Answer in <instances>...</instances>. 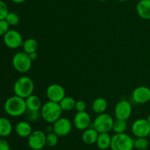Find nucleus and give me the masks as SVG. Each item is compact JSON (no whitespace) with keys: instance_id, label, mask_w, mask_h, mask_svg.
<instances>
[{"instance_id":"nucleus-1","label":"nucleus","mask_w":150,"mask_h":150,"mask_svg":"<svg viewBox=\"0 0 150 150\" xmlns=\"http://www.w3.org/2000/svg\"><path fill=\"white\" fill-rule=\"evenodd\" d=\"M4 110L7 115L18 117L25 114L27 110L25 99L15 95L10 97L4 104Z\"/></svg>"},{"instance_id":"nucleus-2","label":"nucleus","mask_w":150,"mask_h":150,"mask_svg":"<svg viewBox=\"0 0 150 150\" xmlns=\"http://www.w3.org/2000/svg\"><path fill=\"white\" fill-rule=\"evenodd\" d=\"M62 110L59 103L48 101L44 103L40 109V114L42 119L45 122L54 124L56 121L61 117Z\"/></svg>"},{"instance_id":"nucleus-3","label":"nucleus","mask_w":150,"mask_h":150,"mask_svg":"<svg viewBox=\"0 0 150 150\" xmlns=\"http://www.w3.org/2000/svg\"><path fill=\"white\" fill-rule=\"evenodd\" d=\"M35 90V84L30 77L23 76L19 77L13 86V91L15 95L23 99H26L28 96L33 94Z\"/></svg>"},{"instance_id":"nucleus-4","label":"nucleus","mask_w":150,"mask_h":150,"mask_svg":"<svg viewBox=\"0 0 150 150\" xmlns=\"http://www.w3.org/2000/svg\"><path fill=\"white\" fill-rule=\"evenodd\" d=\"M110 148L111 150H133L134 148V139L125 132L115 134L112 136Z\"/></svg>"},{"instance_id":"nucleus-5","label":"nucleus","mask_w":150,"mask_h":150,"mask_svg":"<svg viewBox=\"0 0 150 150\" xmlns=\"http://www.w3.org/2000/svg\"><path fill=\"white\" fill-rule=\"evenodd\" d=\"M32 62L29 54L25 51H19L14 54L12 59L13 66L18 72L24 74L29 71L32 67Z\"/></svg>"},{"instance_id":"nucleus-6","label":"nucleus","mask_w":150,"mask_h":150,"mask_svg":"<svg viewBox=\"0 0 150 150\" xmlns=\"http://www.w3.org/2000/svg\"><path fill=\"white\" fill-rule=\"evenodd\" d=\"M114 120L112 116L108 113L98 114L92 123V127L95 128L99 133L109 132L112 130Z\"/></svg>"},{"instance_id":"nucleus-7","label":"nucleus","mask_w":150,"mask_h":150,"mask_svg":"<svg viewBox=\"0 0 150 150\" xmlns=\"http://www.w3.org/2000/svg\"><path fill=\"white\" fill-rule=\"evenodd\" d=\"M28 145L33 150H41L46 145V134L42 130L32 131L28 137Z\"/></svg>"},{"instance_id":"nucleus-8","label":"nucleus","mask_w":150,"mask_h":150,"mask_svg":"<svg viewBox=\"0 0 150 150\" xmlns=\"http://www.w3.org/2000/svg\"><path fill=\"white\" fill-rule=\"evenodd\" d=\"M131 132L136 138H146L150 133V124L147 119H136L132 124Z\"/></svg>"},{"instance_id":"nucleus-9","label":"nucleus","mask_w":150,"mask_h":150,"mask_svg":"<svg viewBox=\"0 0 150 150\" xmlns=\"http://www.w3.org/2000/svg\"><path fill=\"white\" fill-rule=\"evenodd\" d=\"M3 41L6 46L12 49L19 48L23 43L21 34L15 29H10L3 36Z\"/></svg>"},{"instance_id":"nucleus-10","label":"nucleus","mask_w":150,"mask_h":150,"mask_svg":"<svg viewBox=\"0 0 150 150\" xmlns=\"http://www.w3.org/2000/svg\"><path fill=\"white\" fill-rule=\"evenodd\" d=\"M132 114V105L127 99H122L117 102L114 108V116L117 119L127 121Z\"/></svg>"},{"instance_id":"nucleus-11","label":"nucleus","mask_w":150,"mask_h":150,"mask_svg":"<svg viewBox=\"0 0 150 150\" xmlns=\"http://www.w3.org/2000/svg\"><path fill=\"white\" fill-rule=\"evenodd\" d=\"M54 132L58 136H66L71 132L73 124L67 118L60 117L53 124Z\"/></svg>"},{"instance_id":"nucleus-12","label":"nucleus","mask_w":150,"mask_h":150,"mask_svg":"<svg viewBox=\"0 0 150 150\" xmlns=\"http://www.w3.org/2000/svg\"><path fill=\"white\" fill-rule=\"evenodd\" d=\"M46 96L48 100L59 103L65 96V90L59 84H51L47 88Z\"/></svg>"},{"instance_id":"nucleus-13","label":"nucleus","mask_w":150,"mask_h":150,"mask_svg":"<svg viewBox=\"0 0 150 150\" xmlns=\"http://www.w3.org/2000/svg\"><path fill=\"white\" fill-rule=\"evenodd\" d=\"M92 119L87 112H77L73 119V125L79 130H85L90 127Z\"/></svg>"},{"instance_id":"nucleus-14","label":"nucleus","mask_w":150,"mask_h":150,"mask_svg":"<svg viewBox=\"0 0 150 150\" xmlns=\"http://www.w3.org/2000/svg\"><path fill=\"white\" fill-rule=\"evenodd\" d=\"M132 99L137 104H145L150 101V88L146 86H139L132 94Z\"/></svg>"},{"instance_id":"nucleus-15","label":"nucleus","mask_w":150,"mask_h":150,"mask_svg":"<svg viewBox=\"0 0 150 150\" xmlns=\"http://www.w3.org/2000/svg\"><path fill=\"white\" fill-rule=\"evenodd\" d=\"M136 12L142 19L150 20V0H140L136 5Z\"/></svg>"},{"instance_id":"nucleus-16","label":"nucleus","mask_w":150,"mask_h":150,"mask_svg":"<svg viewBox=\"0 0 150 150\" xmlns=\"http://www.w3.org/2000/svg\"><path fill=\"white\" fill-rule=\"evenodd\" d=\"M15 131L18 136L28 138L32 132V128L29 121H21L15 126Z\"/></svg>"},{"instance_id":"nucleus-17","label":"nucleus","mask_w":150,"mask_h":150,"mask_svg":"<svg viewBox=\"0 0 150 150\" xmlns=\"http://www.w3.org/2000/svg\"><path fill=\"white\" fill-rule=\"evenodd\" d=\"M98 135H99V132L95 128L92 126L89 127L83 130V134H82V140L86 144L92 145V144H96Z\"/></svg>"},{"instance_id":"nucleus-18","label":"nucleus","mask_w":150,"mask_h":150,"mask_svg":"<svg viewBox=\"0 0 150 150\" xmlns=\"http://www.w3.org/2000/svg\"><path fill=\"white\" fill-rule=\"evenodd\" d=\"M112 137L108 132L99 133L96 141V145L100 149L105 150L111 147Z\"/></svg>"},{"instance_id":"nucleus-19","label":"nucleus","mask_w":150,"mask_h":150,"mask_svg":"<svg viewBox=\"0 0 150 150\" xmlns=\"http://www.w3.org/2000/svg\"><path fill=\"white\" fill-rule=\"evenodd\" d=\"M26 104V108L29 110H40L42 107L41 100L38 96L32 94L27 98L25 99Z\"/></svg>"},{"instance_id":"nucleus-20","label":"nucleus","mask_w":150,"mask_h":150,"mask_svg":"<svg viewBox=\"0 0 150 150\" xmlns=\"http://www.w3.org/2000/svg\"><path fill=\"white\" fill-rule=\"evenodd\" d=\"M13 131V125L8 119L0 117V137L5 138L9 136Z\"/></svg>"},{"instance_id":"nucleus-21","label":"nucleus","mask_w":150,"mask_h":150,"mask_svg":"<svg viewBox=\"0 0 150 150\" xmlns=\"http://www.w3.org/2000/svg\"><path fill=\"white\" fill-rule=\"evenodd\" d=\"M107 107H108V102H107L106 99L103 97H98L94 100L92 108L95 113L101 114V113H105Z\"/></svg>"},{"instance_id":"nucleus-22","label":"nucleus","mask_w":150,"mask_h":150,"mask_svg":"<svg viewBox=\"0 0 150 150\" xmlns=\"http://www.w3.org/2000/svg\"><path fill=\"white\" fill-rule=\"evenodd\" d=\"M23 49L27 54H31L37 51L38 48V43L35 38H28L23 43Z\"/></svg>"},{"instance_id":"nucleus-23","label":"nucleus","mask_w":150,"mask_h":150,"mask_svg":"<svg viewBox=\"0 0 150 150\" xmlns=\"http://www.w3.org/2000/svg\"><path fill=\"white\" fill-rule=\"evenodd\" d=\"M76 101L71 96H65L59 102L62 111H70L76 107Z\"/></svg>"},{"instance_id":"nucleus-24","label":"nucleus","mask_w":150,"mask_h":150,"mask_svg":"<svg viewBox=\"0 0 150 150\" xmlns=\"http://www.w3.org/2000/svg\"><path fill=\"white\" fill-rule=\"evenodd\" d=\"M127 122L125 120H121V119H117L114 120V124H113L112 130L115 134L124 133L127 130Z\"/></svg>"},{"instance_id":"nucleus-25","label":"nucleus","mask_w":150,"mask_h":150,"mask_svg":"<svg viewBox=\"0 0 150 150\" xmlns=\"http://www.w3.org/2000/svg\"><path fill=\"white\" fill-rule=\"evenodd\" d=\"M149 145V141L146 138H136L134 140V148L138 150H145Z\"/></svg>"},{"instance_id":"nucleus-26","label":"nucleus","mask_w":150,"mask_h":150,"mask_svg":"<svg viewBox=\"0 0 150 150\" xmlns=\"http://www.w3.org/2000/svg\"><path fill=\"white\" fill-rule=\"evenodd\" d=\"M27 121L37 122L40 118L41 114L40 110H27L25 113Z\"/></svg>"},{"instance_id":"nucleus-27","label":"nucleus","mask_w":150,"mask_h":150,"mask_svg":"<svg viewBox=\"0 0 150 150\" xmlns=\"http://www.w3.org/2000/svg\"><path fill=\"white\" fill-rule=\"evenodd\" d=\"M5 20L10 26H16L20 21V17H19L18 14L15 12H9Z\"/></svg>"},{"instance_id":"nucleus-28","label":"nucleus","mask_w":150,"mask_h":150,"mask_svg":"<svg viewBox=\"0 0 150 150\" xmlns=\"http://www.w3.org/2000/svg\"><path fill=\"white\" fill-rule=\"evenodd\" d=\"M59 141V136L54 132H49L46 135V145L50 147L55 146Z\"/></svg>"},{"instance_id":"nucleus-29","label":"nucleus","mask_w":150,"mask_h":150,"mask_svg":"<svg viewBox=\"0 0 150 150\" xmlns=\"http://www.w3.org/2000/svg\"><path fill=\"white\" fill-rule=\"evenodd\" d=\"M9 13L8 7L2 0H0V20H4Z\"/></svg>"},{"instance_id":"nucleus-30","label":"nucleus","mask_w":150,"mask_h":150,"mask_svg":"<svg viewBox=\"0 0 150 150\" xmlns=\"http://www.w3.org/2000/svg\"><path fill=\"white\" fill-rule=\"evenodd\" d=\"M10 25L6 20H0V36H4L10 29Z\"/></svg>"},{"instance_id":"nucleus-31","label":"nucleus","mask_w":150,"mask_h":150,"mask_svg":"<svg viewBox=\"0 0 150 150\" xmlns=\"http://www.w3.org/2000/svg\"><path fill=\"white\" fill-rule=\"evenodd\" d=\"M75 108L77 110V112L85 111L86 108V102L84 101H83V100H79V101H76Z\"/></svg>"},{"instance_id":"nucleus-32","label":"nucleus","mask_w":150,"mask_h":150,"mask_svg":"<svg viewBox=\"0 0 150 150\" xmlns=\"http://www.w3.org/2000/svg\"><path fill=\"white\" fill-rule=\"evenodd\" d=\"M0 150H10L9 143L3 138H0Z\"/></svg>"},{"instance_id":"nucleus-33","label":"nucleus","mask_w":150,"mask_h":150,"mask_svg":"<svg viewBox=\"0 0 150 150\" xmlns=\"http://www.w3.org/2000/svg\"><path fill=\"white\" fill-rule=\"evenodd\" d=\"M29 57H30V59L32 60H37V58L38 57V53H37V51L31 53V54H29Z\"/></svg>"},{"instance_id":"nucleus-34","label":"nucleus","mask_w":150,"mask_h":150,"mask_svg":"<svg viewBox=\"0 0 150 150\" xmlns=\"http://www.w3.org/2000/svg\"><path fill=\"white\" fill-rule=\"evenodd\" d=\"M46 131L48 132V133H49V132H54V128H53V125H52V126H48V127H47Z\"/></svg>"},{"instance_id":"nucleus-35","label":"nucleus","mask_w":150,"mask_h":150,"mask_svg":"<svg viewBox=\"0 0 150 150\" xmlns=\"http://www.w3.org/2000/svg\"><path fill=\"white\" fill-rule=\"evenodd\" d=\"M10 1H13V2L14 3H16V4H21V3L24 2L26 0H10Z\"/></svg>"},{"instance_id":"nucleus-36","label":"nucleus","mask_w":150,"mask_h":150,"mask_svg":"<svg viewBox=\"0 0 150 150\" xmlns=\"http://www.w3.org/2000/svg\"><path fill=\"white\" fill-rule=\"evenodd\" d=\"M147 119V121H149V123L150 124V113L149 114V116H148L147 119Z\"/></svg>"},{"instance_id":"nucleus-37","label":"nucleus","mask_w":150,"mask_h":150,"mask_svg":"<svg viewBox=\"0 0 150 150\" xmlns=\"http://www.w3.org/2000/svg\"><path fill=\"white\" fill-rule=\"evenodd\" d=\"M117 1H122V2H124V1H128V0H117Z\"/></svg>"},{"instance_id":"nucleus-38","label":"nucleus","mask_w":150,"mask_h":150,"mask_svg":"<svg viewBox=\"0 0 150 150\" xmlns=\"http://www.w3.org/2000/svg\"><path fill=\"white\" fill-rule=\"evenodd\" d=\"M98 1H108V0H98Z\"/></svg>"},{"instance_id":"nucleus-39","label":"nucleus","mask_w":150,"mask_h":150,"mask_svg":"<svg viewBox=\"0 0 150 150\" xmlns=\"http://www.w3.org/2000/svg\"><path fill=\"white\" fill-rule=\"evenodd\" d=\"M148 137H149V143H150V133H149V136H148Z\"/></svg>"}]
</instances>
